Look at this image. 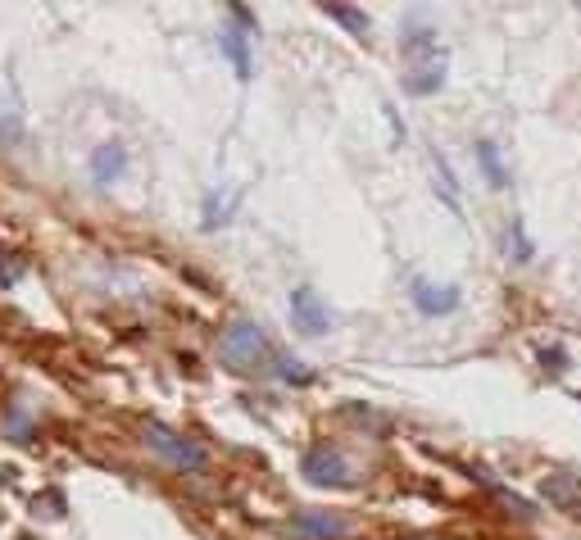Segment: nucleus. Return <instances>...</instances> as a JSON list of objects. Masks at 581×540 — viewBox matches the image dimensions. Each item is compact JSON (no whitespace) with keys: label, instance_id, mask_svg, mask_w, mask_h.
Returning <instances> with one entry per match:
<instances>
[{"label":"nucleus","instance_id":"obj_9","mask_svg":"<svg viewBox=\"0 0 581 540\" xmlns=\"http://www.w3.org/2000/svg\"><path fill=\"white\" fill-rule=\"evenodd\" d=\"M473 155H477V168H482V177H486V187H491V191H509V173H504L500 146L482 137V141L473 146Z\"/></svg>","mask_w":581,"mask_h":540},{"label":"nucleus","instance_id":"obj_4","mask_svg":"<svg viewBox=\"0 0 581 540\" xmlns=\"http://www.w3.org/2000/svg\"><path fill=\"white\" fill-rule=\"evenodd\" d=\"M409 305L423 318H450L454 309L463 305V291L454 282H427V277H414L409 282Z\"/></svg>","mask_w":581,"mask_h":540},{"label":"nucleus","instance_id":"obj_18","mask_svg":"<svg viewBox=\"0 0 581 540\" xmlns=\"http://www.w3.org/2000/svg\"><path fill=\"white\" fill-rule=\"evenodd\" d=\"M577 400H581V391H577Z\"/></svg>","mask_w":581,"mask_h":540},{"label":"nucleus","instance_id":"obj_5","mask_svg":"<svg viewBox=\"0 0 581 540\" xmlns=\"http://www.w3.org/2000/svg\"><path fill=\"white\" fill-rule=\"evenodd\" d=\"M300 472H305L314 486H350V463H345V454L332 450V445H309L305 459H300Z\"/></svg>","mask_w":581,"mask_h":540},{"label":"nucleus","instance_id":"obj_1","mask_svg":"<svg viewBox=\"0 0 581 540\" xmlns=\"http://www.w3.org/2000/svg\"><path fill=\"white\" fill-rule=\"evenodd\" d=\"M404 91L409 96H436L445 87V73H450V50L441 46L432 28L414 23L404 32Z\"/></svg>","mask_w":581,"mask_h":540},{"label":"nucleus","instance_id":"obj_14","mask_svg":"<svg viewBox=\"0 0 581 540\" xmlns=\"http://www.w3.org/2000/svg\"><path fill=\"white\" fill-rule=\"evenodd\" d=\"M23 137V118H19V109L14 105H0V141H19Z\"/></svg>","mask_w":581,"mask_h":540},{"label":"nucleus","instance_id":"obj_2","mask_svg":"<svg viewBox=\"0 0 581 540\" xmlns=\"http://www.w3.org/2000/svg\"><path fill=\"white\" fill-rule=\"evenodd\" d=\"M223 359L232 368H241V373H259V364L264 359H277L273 345H268L264 327H255L250 318H237V323L223 332Z\"/></svg>","mask_w":581,"mask_h":540},{"label":"nucleus","instance_id":"obj_12","mask_svg":"<svg viewBox=\"0 0 581 540\" xmlns=\"http://www.w3.org/2000/svg\"><path fill=\"white\" fill-rule=\"evenodd\" d=\"M291 527L305 531V536L332 540V536H341V531H345V522H341V518H332V513H296V518H291Z\"/></svg>","mask_w":581,"mask_h":540},{"label":"nucleus","instance_id":"obj_16","mask_svg":"<svg viewBox=\"0 0 581 540\" xmlns=\"http://www.w3.org/2000/svg\"><path fill=\"white\" fill-rule=\"evenodd\" d=\"M436 173H441V182H445V205H450L454 209V214H459V182H454V173H450V164H445V159L441 155H436Z\"/></svg>","mask_w":581,"mask_h":540},{"label":"nucleus","instance_id":"obj_10","mask_svg":"<svg viewBox=\"0 0 581 540\" xmlns=\"http://www.w3.org/2000/svg\"><path fill=\"white\" fill-rule=\"evenodd\" d=\"M123 168H128V150L114 141V146H100L96 155H91V177H96L100 187H109L114 177H123Z\"/></svg>","mask_w":581,"mask_h":540},{"label":"nucleus","instance_id":"obj_17","mask_svg":"<svg viewBox=\"0 0 581 540\" xmlns=\"http://www.w3.org/2000/svg\"><path fill=\"white\" fill-rule=\"evenodd\" d=\"M232 19H237V23H241V28H246V32H259V19H255V14L246 10V5H232Z\"/></svg>","mask_w":581,"mask_h":540},{"label":"nucleus","instance_id":"obj_6","mask_svg":"<svg viewBox=\"0 0 581 540\" xmlns=\"http://www.w3.org/2000/svg\"><path fill=\"white\" fill-rule=\"evenodd\" d=\"M291 323L305 336H323L327 327H332V314H327V305L309 291V286H300V291H291Z\"/></svg>","mask_w":581,"mask_h":540},{"label":"nucleus","instance_id":"obj_15","mask_svg":"<svg viewBox=\"0 0 581 540\" xmlns=\"http://www.w3.org/2000/svg\"><path fill=\"white\" fill-rule=\"evenodd\" d=\"M541 368H545V373H554V377L568 373V350H563V345H545V350H541Z\"/></svg>","mask_w":581,"mask_h":540},{"label":"nucleus","instance_id":"obj_13","mask_svg":"<svg viewBox=\"0 0 581 540\" xmlns=\"http://www.w3.org/2000/svg\"><path fill=\"white\" fill-rule=\"evenodd\" d=\"M323 14L332 23H341V28H350V32H368L373 23H368V14L364 10H350V5H323Z\"/></svg>","mask_w":581,"mask_h":540},{"label":"nucleus","instance_id":"obj_8","mask_svg":"<svg viewBox=\"0 0 581 540\" xmlns=\"http://www.w3.org/2000/svg\"><path fill=\"white\" fill-rule=\"evenodd\" d=\"M541 500H550L554 509H581V477H572V472H550L541 482Z\"/></svg>","mask_w":581,"mask_h":540},{"label":"nucleus","instance_id":"obj_3","mask_svg":"<svg viewBox=\"0 0 581 540\" xmlns=\"http://www.w3.org/2000/svg\"><path fill=\"white\" fill-rule=\"evenodd\" d=\"M146 445L155 454H164L168 463H173V468H182V472H200L209 463V454L200 450L196 441H191V436H182V432H168L164 423H150L146 427Z\"/></svg>","mask_w":581,"mask_h":540},{"label":"nucleus","instance_id":"obj_11","mask_svg":"<svg viewBox=\"0 0 581 540\" xmlns=\"http://www.w3.org/2000/svg\"><path fill=\"white\" fill-rule=\"evenodd\" d=\"M504 250H509L513 264H532L536 259V246H532V236H527V223H522V218H509V227H504Z\"/></svg>","mask_w":581,"mask_h":540},{"label":"nucleus","instance_id":"obj_7","mask_svg":"<svg viewBox=\"0 0 581 540\" xmlns=\"http://www.w3.org/2000/svg\"><path fill=\"white\" fill-rule=\"evenodd\" d=\"M218 50H223V59L232 64L237 82L255 78V64H250V37L241 28H223V37H218Z\"/></svg>","mask_w":581,"mask_h":540}]
</instances>
